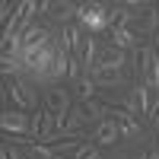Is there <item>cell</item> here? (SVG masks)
Segmentation results:
<instances>
[{
	"label": "cell",
	"instance_id": "cell-19",
	"mask_svg": "<svg viewBox=\"0 0 159 159\" xmlns=\"http://www.w3.org/2000/svg\"><path fill=\"white\" fill-rule=\"evenodd\" d=\"M159 25V13H156V7L153 10H147V16H143V22H140V32H153Z\"/></svg>",
	"mask_w": 159,
	"mask_h": 159
},
{
	"label": "cell",
	"instance_id": "cell-14",
	"mask_svg": "<svg viewBox=\"0 0 159 159\" xmlns=\"http://www.w3.org/2000/svg\"><path fill=\"white\" fill-rule=\"evenodd\" d=\"M96 61H99V48H96V38H86V45H83V67H86V73H92Z\"/></svg>",
	"mask_w": 159,
	"mask_h": 159
},
{
	"label": "cell",
	"instance_id": "cell-16",
	"mask_svg": "<svg viewBox=\"0 0 159 159\" xmlns=\"http://www.w3.org/2000/svg\"><path fill=\"white\" fill-rule=\"evenodd\" d=\"M29 159H61L54 147H45V143H29Z\"/></svg>",
	"mask_w": 159,
	"mask_h": 159
},
{
	"label": "cell",
	"instance_id": "cell-13",
	"mask_svg": "<svg viewBox=\"0 0 159 159\" xmlns=\"http://www.w3.org/2000/svg\"><path fill=\"white\" fill-rule=\"evenodd\" d=\"M0 70H3V76H13V80H19V73L25 70V64L19 54H0Z\"/></svg>",
	"mask_w": 159,
	"mask_h": 159
},
{
	"label": "cell",
	"instance_id": "cell-23",
	"mask_svg": "<svg viewBox=\"0 0 159 159\" xmlns=\"http://www.w3.org/2000/svg\"><path fill=\"white\" fill-rule=\"evenodd\" d=\"M153 48H156V54H159V38H156V45H153Z\"/></svg>",
	"mask_w": 159,
	"mask_h": 159
},
{
	"label": "cell",
	"instance_id": "cell-21",
	"mask_svg": "<svg viewBox=\"0 0 159 159\" xmlns=\"http://www.w3.org/2000/svg\"><path fill=\"white\" fill-rule=\"evenodd\" d=\"M0 159H19V153L10 147V143H3V147H0Z\"/></svg>",
	"mask_w": 159,
	"mask_h": 159
},
{
	"label": "cell",
	"instance_id": "cell-20",
	"mask_svg": "<svg viewBox=\"0 0 159 159\" xmlns=\"http://www.w3.org/2000/svg\"><path fill=\"white\" fill-rule=\"evenodd\" d=\"M57 156H64V153H70V150H76V140H64V143H57Z\"/></svg>",
	"mask_w": 159,
	"mask_h": 159
},
{
	"label": "cell",
	"instance_id": "cell-22",
	"mask_svg": "<svg viewBox=\"0 0 159 159\" xmlns=\"http://www.w3.org/2000/svg\"><path fill=\"white\" fill-rule=\"evenodd\" d=\"M150 118H153V124L159 127V105H153V115H150Z\"/></svg>",
	"mask_w": 159,
	"mask_h": 159
},
{
	"label": "cell",
	"instance_id": "cell-6",
	"mask_svg": "<svg viewBox=\"0 0 159 159\" xmlns=\"http://www.w3.org/2000/svg\"><path fill=\"white\" fill-rule=\"evenodd\" d=\"M140 73L150 89H159V54L156 48H140Z\"/></svg>",
	"mask_w": 159,
	"mask_h": 159
},
{
	"label": "cell",
	"instance_id": "cell-7",
	"mask_svg": "<svg viewBox=\"0 0 159 159\" xmlns=\"http://www.w3.org/2000/svg\"><path fill=\"white\" fill-rule=\"evenodd\" d=\"M92 140L102 143V147H111L115 140H121V127H118L115 118H105V121L96 124V134H92Z\"/></svg>",
	"mask_w": 159,
	"mask_h": 159
},
{
	"label": "cell",
	"instance_id": "cell-8",
	"mask_svg": "<svg viewBox=\"0 0 159 159\" xmlns=\"http://www.w3.org/2000/svg\"><path fill=\"white\" fill-rule=\"evenodd\" d=\"M108 38H111V48H118V51H130V48L137 45V35L130 32L127 25H118V29H111Z\"/></svg>",
	"mask_w": 159,
	"mask_h": 159
},
{
	"label": "cell",
	"instance_id": "cell-2",
	"mask_svg": "<svg viewBox=\"0 0 159 159\" xmlns=\"http://www.w3.org/2000/svg\"><path fill=\"white\" fill-rule=\"evenodd\" d=\"M45 108L57 115V124H61V130H64V124H67V118H70V111H73L70 92L64 89V86H51V89L45 92Z\"/></svg>",
	"mask_w": 159,
	"mask_h": 159
},
{
	"label": "cell",
	"instance_id": "cell-10",
	"mask_svg": "<svg viewBox=\"0 0 159 159\" xmlns=\"http://www.w3.org/2000/svg\"><path fill=\"white\" fill-rule=\"evenodd\" d=\"M89 121L86 118V108H73L70 111V118H67V124H64V130H61V137L64 140H70V137H76L80 130H83V124Z\"/></svg>",
	"mask_w": 159,
	"mask_h": 159
},
{
	"label": "cell",
	"instance_id": "cell-18",
	"mask_svg": "<svg viewBox=\"0 0 159 159\" xmlns=\"http://www.w3.org/2000/svg\"><path fill=\"white\" fill-rule=\"evenodd\" d=\"M73 159H99V147L83 143V147H76V150H73Z\"/></svg>",
	"mask_w": 159,
	"mask_h": 159
},
{
	"label": "cell",
	"instance_id": "cell-15",
	"mask_svg": "<svg viewBox=\"0 0 159 159\" xmlns=\"http://www.w3.org/2000/svg\"><path fill=\"white\" fill-rule=\"evenodd\" d=\"M134 99L140 102V111H143V115H153V102H150V86H147V83H137Z\"/></svg>",
	"mask_w": 159,
	"mask_h": 159
},
{
	"label": "cell",
	"instance_id": "cell-11",
	"mask_svg": "<svg viewBox=\"0 0 159 159\" xmlns=\"http://www.w3.org/2000/svg\"><path fill=\"white\" fill-rule=\"evenodd\" d=\"M70 61H73V54L61 45L57 48V57H54V67H51V80H64V76H67L70 73Z\"/></svg>",
	"mask_w": 159,
	"mask_h": 159
},
{
	"label": "cell",
	"instance_id": "cell-5",
	"mask_svg": "<svg viewBox=\"0 0 159 159\" xmlns=\"http://www.w3.org/2000/svg\"><path fill=\"white\" fill-rule=\"evenodd\" d=\"M124 51H118V48H105L99 61H96V67H92L89 76H102V73H124Z\"/></svg>",
	"mask_w": 159,
	"mask_h": 159
},
{
	"label": "cell",
	"instance_id": "cell-4",
	"mask_svg": "<svg viewBox=\"0 0 159 159\" xmlns=\"http://www.w3.org/2000/svg\"><path fill=\"white\" fill-rule=\"evenodd\" d=\"M10 96H13V102L19 105V111H32L35 105H38V92H35V86H32V80H13V86L7 89Z\"/></svg>",
	"mask_w": 159,
	"mask_h": 159
},
{
	"label": "cell",
	"instance_id": "cell-9",
	"mask_svg": "<svg viewBox=\"0 0 159 159\" xmlns=\"http://www.w3.org/2000/svg\"><path fill=\"white\" fill-rule=\"evenodd\" d=\"M115 121H118V127H121V137H137L140 134V124H137V118L130 115V111H124V108H115Z\"/></svg>",
	"mask_w": 159,
	"mask_h": 159
},
{
	"label": "cell",
	"instance_id": "cell-1",
	"mask_svg": "<svg viewBox=\"0 0 159 159\" xmlns=\"http://www.w3.org/2000/svg\"><path fill=\"white\" fill-rule=\"evenodd\" d=\"M76 22H80V29L105 32V29H108V7H102V3H80Z\"/></svg>",
	"mask_w": 159,
	"mask_h": 159
},
{
	"label": "cell",
	"instance_id": "cell-17",
	"mask_svg": "<svg viewBox=\"0 0 159 159\" xmlns=\"http://www.w3.org/2000/svg\"><path fill=\"white\" fill-rule=\"evenodd\" d=\"M76 89H80V99H83V102H89L92 96H96V80H92L89 73H83V80L76 83Z\"/></svg>",
	"mask_w": 159,
	"mask_h": 159
},
{
	"label": "cell",
	"instance_id": "cell-3",
	"mask_svg": "<svg viewBox=\"0 0 159 159\" xmlns=\"http://www.w3.org/2000/svg\"><path fill=\"white\" fill-rule=\"evenodd\" d=\"M0 127H3V134L10 137H16V140H22V137H32V115H25V111H3L0 115Z\"/></svg>",
	"mask_w": 159,
	"mask_h": 159
},
{
	"label": "cell",
	"instance_id": "cell-12",
	"mask_svg": "<svg viewBox=\"0 0 159 159\" xmlns=\"http://www.w3.org/2000/svg\"><path fill=\"white\" fill-rule=\"evenodd\" d=\"M83 45H86V42H83V29H80V25H73V22H70L67 29H64V48H67L70 54L76 57V51L83 48Z\"/></svg>",
	"mask_w": 159,
	"mask_h": 159
}]
</instances>
